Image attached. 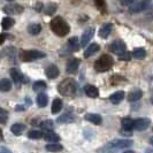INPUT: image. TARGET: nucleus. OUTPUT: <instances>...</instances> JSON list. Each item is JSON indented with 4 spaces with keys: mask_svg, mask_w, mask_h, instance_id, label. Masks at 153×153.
Here are the masks:
<instances>
[{
    "mask_svg": "<svg viewBox=\"0 0 153 153\" xmlns=\"http://www.w3.org/2000/svg\"><path fill=\"white\" fill-rule=\"evenodd\" d=\"M132 146V142L129 139H114L99 149V153H117L120 150L129 149Z\"/></svg>",
    "mask_w": 153,
    "mask_h": 153,
    "instance_id": "nucleus-1",
    "label": "nucleus"
},
{
    "mask_svg": "<svg viewBox=\"0 0 153 153\" xmlns=\"http://www.w3.org/2000/svg\"><path fill=\"white\" fill-rule=\"evenodd\" d=\"M51 29H52V31L56 36L65 37V36H67L69 33L70 27H69V24L62 19L61 16H56V17H54L53 20L51 21Z\"/></svg>",
    "mask_w": 153,
    "mask_h": 153,
    "instance_id": "nucleus-2",
    "label": "nucleus"
},
{
    "mask_svg": "<svg viewBox=\"0 0 153 153\" xmlns=\"http://www.w3.org/2000/svg\"><path fill=\"white\" fill-rule=\"evenodd\" d=\"M77 85L76 82L73 78H66L63 79L61 83L58 86V91L61 93L62 96H74L76 93Z\"/></svg>",
    "mask_w": 153,
    "mask_h": 153,
    "instance_id": "nucleus-3",
    "label": "nucleus"
},
{
    "mask_svg": "<svg viewBox=\"0 0 153 153\" xmlns=\"http://www.w3.org/2000/svg\"><path fill=\"white\" fill-rule=\"evenodd\" d=\"M113 65H114V59L108 54H104L94 62V69L98 73H104V71L109 70L113 67Z\"/></svg>",
    "mask_w": 153,
    "mask_h": 153,
    "instance_id": "nucleus-4",
    "label": "nucleus"
},
{
    "mask_svg": "<svg viewBox=\"0 0 153 153\" xmlns=\"http://www.w3.org/2000/svg\"><path fill=\"white\" fill-rule=\"evenodd\" d=\"M46 54L42 51L38 50H29V51H23L21 52L20 58L22 59L23 61H33V60H37V59H42V58H45Z\"/></svg>",
    "mask_w": 153,
    "mask_h": 153,
    "instance_id": "nucleus-5",
    "label": "nucleus"
},
{
    "mask_svg": "<svg viewBox=\"0 0 153 153\" xmlns=\"http://www.w3.org/2000/svg\"><path fill=\"white\" fill-rule=\"evenodd\" d=\"M150 2H151V0H139L135 5H130L129 13L130 14H137V13H140V12H144L145 9H147Z\"/></svg>",
    "mask_w": 153,
    "mask_h": 153,
    "instance_id": "nucleus-6",
    "label": "nucleus"
},
{
    "mask_svg": "<svg viewBox=\"0 0 153 153\" xmlns=\"http://www.w3.org/2000/svg\"><path fill=\"white\" fill-rule=\"evenodd\" d=\"M151 124V121L146 117H139V119H136L134 120V128L138 131H142V130H145L150 127Z\"/></svg>",
    "mask_w": 153,
    "mask_h": 153,
    "instance_id": "nucleus-7",
    "label": "nucleus"
},
{
    "mask_svg": "<svg viewBox=\"0 0 153 153\" xmlns=\"http://www.w3.org/2000/svg\"><path fill=\"white\" fill-rule=\"evenodd\" d=\"M4 12L9 15H17L23 12V7L19 4H9L4 7Z\"/></svg>",
    "mask_w": 153,
    "mask_h": 153,
    "instance_id": "nucleus-8",
    "label": "nucleus"
},
{
    "mask_svg": "<svg viewBox=\"0 0 153 153\" xmlns=\"http://www.w3.org/2000/svg\"><path fill=\"white\" fill-rule=\"evenodd\" d=\"M94 36V28H88L86 30L83 32L82 38H81V46H85L89 44V42L92 39V37Z\"/></svg>",
    "mask_w": 153,
    "mask_h": 153,
    "instance_id": "nucleus-9",
    "label": "nucleus"
},
{
    "mask_svg": "<svg viewBox=\"0 0 153 153\" xmlns=\"http://www.w3.org/2000/svg\"><path fill=\"white\" fill-rule=\"evenodd\" d=\"M109 50L112 51V52H114V53L119 54L123 52V51H126V44L123 43L122 40H120V39H117V40H114L111 45H109Z\"/></svg>",
    "mask_w": 153,
    "mask_h": 153,
    "instance_id": "nucleus-10",
    "label": "nucleus"
},
{
    "mask_svg": "<svg viewBox=\"0 0 153 153\" xmlns=\"http://www.w3.org/2000/svg\"><path fill=\"white\" fill-rule=\"evenodd\" d=\"M79 60L74 58V59H70L67 63V67H66V71L68 74H75L77 70H78V67H79Z\"/></svg>",
    "mask_w": 153,
    "mask_h": 153,
    "instance_id": "nucleus-11",
    "label": "nucleus"
},
{
    "mask_svg": "<svg viewBox=\"0 0 153 153\" xmlns=\"http://www.w3.org/2000/svg\"><path fill=\"white\" fill-rule=\"evenodd\" d=\"M43 137H44V139H45L46 142H51V143H56V142L60 140L59 135H56L52 129L45 130V132L43 134Z\"/></svg>",
    "mask_w": 153,
    "mask_h": 153,
    "instance_id": "nucleus-12",
    "label": "nucleus"
},
{
    "mask_svg": "<svg viewBox=\"0 0 153 153\" xmlns=\"http://www.w3.org/2000/svg\"><path fill=\"white\" fill-rule=\"evenodd\" d=\"M45 74L48 78L53 79V78H56V77L59 76L60 71H59V68H58L55 65H50V66L45 69Z\"/></svg>",
    "mask_w": 153,
    "mask_h": 153,
    "instance_id": "nucleus-13",
    "label": "nucleus"
},
{
    "mask_svg": "<svg viewBox=\"0 0 153 153\" xmlns=\"http://www.w3.org/2000/svg\"><path fill=\"white\" fill-rule=\"evenodd\" d=\"M84 92H85V94H86L88 97H90V98H97V97L99 96V90H98V88H96L94 85H92V84L85 85Z\"/></svg>",
    "mask_w": 153,
    "mask_h": 153,
    "instance_id": "nucleus-14",
    "label": "nucleus"
},
{
    "mask_svg": "<svg viewBox=\"0 0 153 153\" xmlns=\"http://www.w3.org/2000/svg\"><path fill=\"white\" fill-rule=\"evenodd\" d=\"M10 76H12V78H13L14 83H16L17 85L21 84V83L23 82V79H24L23 74L17 68H12V69H10Z\"/></svg>",
    "mask_w": 153,
    "mask_h": 153,
    "instance_id": "nucleus-15",
    "label": "nucleus"
},
{
    "mask_svg": "<svg viewBox=\"0 0 153 153\" xmlns=\"http://www.w3.org/2000/svg\"><path fill=\"white\" fill-rule=\"evenodd\" d=\"M84 119L86 121L93 123V124H97V126L101 124V122H102V117H101L99 114H94V113H89V114H86L84 116Z\"/></svg>",
    "mask_w": 153,
    "mask_h": 153,
    "instance_id": "nucleus-16",
    "label": "nucleus"
},
{
    "mask_svg": "<svg viewBox=\"0 0 153 153\" xmlns=\"http://www.w3.org/2000/svg\"><path fill=\"white\" fill-rule=\"evenodd\" d=\"M112 28H113V24L112 23H106L104 24L99 30V37L100 38H107L112 31Z\"/></svg>",
    "mask_w": 153,
    "mask_h": 153,
    "instance_id": "nucleus-17",
    "label": "nucleus"
},
{
    "mask_svg": "<svg viewBox=\"0 0 153 153\" xmlns=\"http://www.w3.org/2000/svg\"><path fill=\"white\" fill-rule=\"evenodd\" d=\"M100 50V46L97 44V43H93L91 45H89L86 47V50H85L84 52V56L85 58H90L91 55H93L94 53H97L98 51Z\"/></svg>",
    "mask_w": 153,
    "mask_h": 153,
    "instance_id": "nucleus-18",
    "label": "nucleus"
},
{
    "mask_svg": "<svg viewBox=\"0 0 153 153\" xmlns=\"http://www.w3.org/2000/svg\"><path fill=\"white\" fill-rule=\"evenodd\" d=\"M123 98H124V92L123 91H116V92H114L111 97H109V100H111V102H112V104L117 105V104H120V102L122 101Z\"/></svg>",
    "mask_w": 153,
    "mask_h": 153,
    "instance_id": "nucleus-19",
    "label": "nucleus"
},
{
    "mask_svg": "<svg viewBox=\"0 0 153 153\" xmlns=\"http://www.w3.org/2000/svg\"><path fill=\"white\" fill-rule=\"evenodd\" d=\"M79 43H78V39L77 37H71V38L68 40V44H67V47L69 48L70 52H76L79 50Z\"/></svg>",
    "mask_w": 153,
    "mask_h": 153,
    "instance_id": "nucleus-20",
    "label": "nucleus"
},
{
    "mask_svg": "<svg viewBox=\"0 0 153 153\" xmlns=\"http://www.w3.org/2000/svg\"><path fill=\"white\" fill-rule=\"evenodd\" d=\"M10 130H12V132H13L15 136H20L23 131L25 130V126L22 124V123H15V124L12 126Z\"/></svg>",
    "mask_w": 153,
    "mask_h": 153,
    "instance_id": "nucleus-21",
    "label": "nucleus"
},
{
    "mask_svg": "<svg viewBox=\"0 0 153 153\" xmlns=\"http://www.w3.org/2000/svg\"><path fill=\"white\" fill-rule=\"evenodd\" d=\"M12 89V82L8 78H2L0 79V91L7 92Z\"/></svg>",
    "mask_w": 153,
    "mask_h": 153,
    "instance_id": "nucleus-22",
    "label": "nucleus"
},
{
    "mask_svg": "<svg viewBox=\"0 0 153 153\" xmlns=\"http://www.w3.org/2000/svg\"><path fill=\"white\" fill-rule=\"evenodd\" d=\"M40 31H42V25H40L39 23H32V24H30V25L28 27V32H29L30 35H32V36L38 35Z\"/></svg>",
    "mask_w": 153,
    "mask_h": 153,
    "instance_id": "nucleus-23",
    "label": "nucleus"
},
{
    "mask_svg": "<svg viewBox=\"0 0 153 153\" xmlns=\"http://www.w3.org/2000/svg\"><path fill=\"white\" fill-rule=\"evenodd\" d=\"M132 58H135V59H138V60H142V59H144L146 56V51L144 48H135L134 51H132Z\"/></svg>",
    "mask_w": 153,
    "mask_h": 153,
    "instance_id": "nucleus-24",
    "label": "nucleus"
},
{
    "mask_svg": "<svg viewBox=\"0 0 153 153\" xmlns=\"http://www.w3.org/2000/svg\"><path fill=\"white\" fill-rule=\"evenodd\" d=\"M61 109H62V100L59 99V98L54 99L53 102H52V113L53 114H58Z\"/></svg>",
    "mask_w": 153,
    "mask_h": 153,
    "instance_id": "nucleus-25",
    "label": "nucleus"
},
{
    "mask_svg": "<svg viewBox=\"0 0 153 153\" xmlns=\"http://www.w3.org/2000/svg\"><path fill=\"white\" fill-rule=\"evenodd\" d=\"M47 102H48V97L45 93H39L37 96V104H38L39 107H45Z\"/></svg>",
    "mask_w": 153,
    "mask_h": 153,
    "instance_id": "nucleus-26",
    "label": "nucleus"
},
{
    "mask_svg": "<svg viewBox=\"0 0 153 153\" xmlns=\"http://www.w3.org/2000/svg\"><path fill=\"white\" fill-rule=\"evenodd\" d=\"M122 129H126V130H132L134 128V120H131L130 117H124L122 119Z\"/></svg>",
    "mask_w": 153,
    "mask_h": 153,
    "instance_id": "nucleus-27",
    "label": "nucleus"
},
{
    "mask_svg": "<svg viewBox=\"0 0 153 153\" xmlns=\"http://www.w3.org/2000/svg\"><path fill=\"white\" fill-rule=\"evenodd\" d=\"M142 96H143V92L140 91V90H135V91H132L129 93V96H128V100L129 101H137L142 98Z\"/></svg>",
    "mask_w": 153,
    "mask_h": 153,
    "instance_id": "nucleus-28",
    "label": "nucleus"
},
{
    "mask_svg": "<svg viewBox=\"0 0 153 153\" xmlns=\"http://www.w3.org/2000/svg\"><path fill=\"white\" fill-rule=\"evenodd\" d=\"M14 23H15V21H14L12 17H4L2 22H1L2 29H4V30H8V29H10V28L14 25Z\"/></svg>",
    "mask_w": 153,
    "mask_h": 153,
    "instance_id": "nucleus-29",
    "label": "nucleus"
},
{
    "mask_svg": "<svg viewBox=\"0 0 153 153\" xmlns=\"http://www.w3.org/2000/svg\"><path fill=\"white\" fill-rule=\"evenodd\" d=\"M32 89H33V91H36V92L44 91V90L46 89V83L44 82V81H37V82L33 83Z\"/></svg>",
    "mask_w": 153,
    "mask_h": 153,
    "instance_id": "nucleus-30",
    "label": "nucleus"
},
{
    "mask_svg": "<svg viewBox=\"0 0 153 153\" xmlns=\"http://www.w3.org/2000/svg\"><path fill=\"white\" fill-rule=\"evenodd\" d=\"M62 145L58 144V143H51V144H47L46 145V150L50 151V152H60L62 151Z\"/></svg>",
    "mask_w": 153,
    "mask_h": 153,
    "instance_id": "nucleus-31",
    "label": "nucleus"
},
{
    "mask_svg": "<svg viewBox=\"0 0 153 153\" xmlns=\"http://www.w3.org/2000/svg\"><path fill=\"white\" fill-rule=\"evenodd\" d=\"M74 121V116L69 113H66L63 114L62 116L58 117V122L59 123H69V122H73Z\"/></svg>",
    "mask_w": 153,
    "mask_h": 153,
    "instance_id": "nucleus-32",
    "label": "nucleus"
},
{
    "mask_svg": "<svg viewBox=\"0 0 153 153\" xmlns=\"http://www.w3.org/2000/svg\"><path fill=\"white\" fill-rule=\"evenodd\" d=\"M56 8H58V6H56L55 4H48V5H46V7L44 8V13H45L46 15H52V14L55 13Z\"/></svg>",
    "mask_w": 153,
    "mask_h": 153,
    "instance_id": "nucleus-33",
    "label": "nucleus"
},
{
    "mask_svg": "<svg viewBox=\"0 0 153 153\" xmlns=\"http://www.w3.org/2000/svg\"><path fill=\"white\" fill-rule=\"evenodd\" d=\"M28 137L31 139H39V138L43 137V132L40 130H31L28 134Z\"/></svg>",
    "mask_w": 153,
    "mask_h": 153,
    "instance_id": "nucleus-34",
    "label": "nucleus"
},
{
    "mask_svg": "<svg viewBox=\"0 0 153 153\" xmlns=\"http://www.w3.org/2000/svg\"><path fill=\"white\" fill-rule=\"evenodd\" d=\"M40 127H42L43 129H45V130H50V129L53 128V121H51V120L44 121V122L40 123Z\"/></svg>",
    "mask_w": 153,
    "mask_h": 153,
    "instance_id": "nucleus-35",
    "label": "nucleus"
},
{
    "mask_svg": "<svg viewBox=\"0 0 153 153\" xmlns=\"http://www.w3.org/2000/svg\"><path fill=\"white\" fill-rule=\"evenodd\" d=\"M117 55H119V59H120V60H124V61H128V60H130V58H131L130 53H128L127 51H123V52L119 53Z\"/></svg>",
    "mask_w": 153,
    "mask_h": 153,
    "instance_id": "nucleus-36",
    "label": "nucleus"
},
{
    "mask_svg": "<svg viewBox=\"0 0 153 153\" xmlns=\"http://www.w3.org/2000/svg\"><path fill=\"white\" fill-rule=\"evenodd\" d=\"M94 4L96 6L99 8L100 10H104L106 7V4H105V0H94Z\"/></svg>",
    "mask_w": 153,
    "mask_h": 153,
    "instance_id": "nucleus-37",
    "label": "nucleus"
},
{
    "mask_svg": "<svg viewBox=\"0 0 153 153\" xmlns=\"http://www.w3.org/2000/svg\"><path fill=\"white\" fill-rule=\"evenodd\" d=\"M136 1H137V0H122V1H121V5H122V6H130L134 2H136Z\"/></svg>",
    "mask_w": 153,
    "mask_h": 153,
    "instance_id": "nucleus-38",
    "label": "nucleus"
},
{
    "mask_svg": "<svg viewBox=\"0 0 153 153\" xmlns=\"http://www.w3.org/2000/svg\"><path fill=\"white\" fill-rule=\"evenodd\" d=\"M145 16L147 17V19H150V20H153V6L147 12L145 13Z\"/></svg>",
    "mask_w": 153,
    "mask_h": 153,
    "instance_id": "nucleus-39",
    "label": "nucleus"
},
{
    "mask_svg": "<svg viewBox=\"0 0 153 153\" xmlns=\"http://www.w3.org/2000/svg\"><path fill=\"white\" fill-rule=\"evenodd\" d=\"M120 134L123 135V136H131V135H132V131L126 130V129H121V132H120Z\"/></svg>",
    "mask_w": 153,
    "mask_h": 153,
    "instance_id": "nucleus-40",
    "label": "nucleus"
},
{
    "mask_svg": "<svg viewBox=\"0 0 153 153\" xmlns=\"http://www.w3.org/2000/svg\"><path fill=\"white\" fill-rule=\"evenodd\" d=\"M0 153H12V152L8 150L7 147H5V146H0Z\"/></svg>",
    "mask_w": 153,
    "mask_h": 153,
    "instance_id": "nucleus-41",
    "label": "nucleus"
},
{
    "mask_svg": "<svg viewBox=\"0 0 153 153\" xmlns=\"http://www.w3.org/2000/svg\"><path fill=\"white\" fill-rule=\"evenodd\" d=\"M7 122V115H0V123Z\"/></svg>",
    "mask_w": 153,
    "mask_h": 153,
    "instance_id": "nucleus-42",
    "label": "nucleus"
},
{
    "mask_svg": "<svg viewBox=\"0 0 153 153\" xmlns=\"http://www.w3.org/2000/svg\"><path fill=\"white\" fill-rule=\"evenodd\" d=\"M6 37H7V36H6V35H4V33H2V35H0V45H1V44L5 42Z\"/></svg>",
    "mask_w": 153,
    "mask_h": 153,
    "instance_id": "nucleus-43",
    "label": "nucleus"
},
{
    "mask_svg": "<svg viewBox=\"0 0 153 153\" xmlns=\"http://www.w3.org/2000/svg\"><path fill=\"white\" fill-rule=\"evenodd\" d=\"M42 8H43V5H42L40 2H38V4L36 5V10H37V12H40V10H42Z\"/></svg>",
    "mask_w": 153,
    "mask_h": 153,
    "instance_id": "nucleus-44",
    "label": "nucleus"
},
{
    "mask_svg": "<svg viewBox=\"0 0 153 153\" xmlns=\"http://www.w3.org/2000/svg\"><path fill=\"white\" fill-rule=\"evenodd\" d=\"M8 112L6 111V109H4V108L0 107V115H7Z\"/></svg>",
    "mask_w": 153,
    "mask_h": 153,
    "instance_id": "nucleus-45",
    "label": "nucleus"
},
{
    "mask_svg": "<svg viewBox=\"0 0 153 153\" xmlns=\"http://www.w3.org/2000/svg\"><path fill=\"white\" fill-rule=\"evenodd\" d=\"M4 139V132H2V130L0 129V142Z\"/></svg>",
    "mask_w": 153,
    "mask_h": 153,
    "instance_id": "nucleus-46",
    "label": "nucleus"
},
{
    "mask_svg": "<svg viewBox=\"0 0 153 153\" xmlns=\"http://www.w3.org/2000/svg\"><path fill=\"white\" fill-rule=\"evenodd\" d=\"M23 107H21V106H16L15 107V111H22Z\"/></svg>",
    "mask_w": 153,
    "mask_h": 153,
    "instance_id": "nucleus-47",
    "label": "nucleus"
},
{
    "mask_svg": "<svg viewBox=\"0 0 153 153\" xmlns=\"http://www.w3.org/2000/svg\"><path fill=\"white\" fill-rule=\"evenodd\" d=\"M123 153H135V152H134L132 150H127V151H124Z\"/></svg>",
    "mask_w": 153,
    "mask_h": 153,
    "instance_id": "nucleus-48",
    "label": "nucleus"
},
{
    "mask_svg": "<svg viewBox=\"0 0 153 153\" xmlns=\"http://www.w3.org/2000/svg\"><path fill=\"white\" fill-rule=\"evenodd\" d=\"M150 142H151V144L153 145V137H151V139H150Z\"/></svg>",
    "mask_w": 153,
    "mask_h": 153,
    "instance_id": "nucleus-49",
    "label": "nucleus"
},
{
    "mask_svg": "<svg viewBox=\"0 0 153 153\" xmlns=\"http://www.w3.org/2000/svg\"><path fill=\"white\" fill-rule=\"evenodd\" d=\"M151 102L153 104V94H152V97H151Z\"/></svg>",
    "mask_w": 153,
    "mask_h": 153,
    "instance_id": "nucleus-50",
    "label": "nucleus"
},
{
    "mask_svg": "<svg viewBox=\"0 0 153 153\" xmlns=\"http://www.w3.org/2000/svg\"><path fill=\"white\" fill-rule=\"evenodd\" d=\"M146 153H150V151H149V150H147V152H146ZM151 153H153V152H151Z\"/></svg>",
    "mask_w": 153,
    "mask_h": 153,
    "instance_id": "nucleus-51",
    "label": "nucleus"
},
{
    "mask_svg": "<svg viewBox=\"0 0 153 153\" xmlns=\"http://www.w3.org/2000/svg\"><path fill=\"white\" fill-rule=\"evenodd\" d=\"M8 1H12V0H8Z\"/></svg>",
    "mask_w": 153,
    "mask_h": 153,
    "instance_id": "nucleus-52",
    "label": "nucleus"
}]
</instances>
